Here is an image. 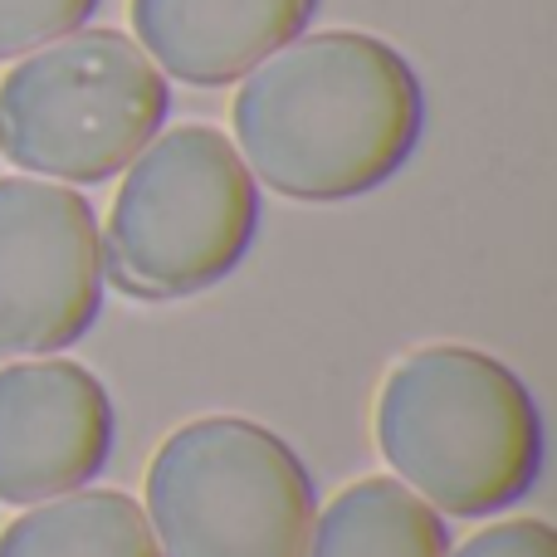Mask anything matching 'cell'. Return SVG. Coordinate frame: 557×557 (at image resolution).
<instances>
[{"label":"cell","mask_w":557,"mask_h":557,"mask_svg":"<svg viewBox=\"0 0 557 557\" xmlns=\"http://www.w3.org/2000/svg\"><path fill=\"white\" fill-rule=\"evenodd\" d=\"M235 152L255 182L304 206L386 186L425 127V94L401 49L362 29L298 35L240 78Z\"/></svg>","instance_id":"1"},{"label":"cell","mask_w":557,"mask_h":557,"mask_svg":"<svg viewBox=\"0 0 557 557\" xmlns=\"http://www.w3.org/2000/svg\"><path fill=\"white\" fill-rule=\"evenodd\" d=\"M376 450L435 513L490 519L539 484L543 416L509 362L465 343H435L386 372Z\"/></svg>","instance_id":"2"},{"label":"cell","mask_w":557,"mask_h":557,"mask_svg":"<svg viewBox=\"0 0 557 557\" xmlns=\"http://www.w3.org/2000/svg\"><path fill=\"white\" fill-rule=\"evenodd\" d=\"M123 172L98 231L108 284L143 304H172L245 264L260 231V182L221 127H166Z\"/></svg>","instance_id":"3"},{"label":"cell","mask_w":557,"mask_h":557,"mask_svg":"<svg viewBox=\"0 0 557 557\" xmlns=\"http://www.w3.org/2000/svg\"><path fill=\"white\" fill-rule=\"evenodd\" d=\"M172 113L166 74L123 29H74L0 78V157L64 186L117 176Z\"/></svg>","instance_id":"4"},{"label":"cell","mask_w":557,"mask_h":557,"mask_svg":"<svg viewBox=\"0 0 557 557\" xmlns=\"http://www.w3.org/2000/svg\"><path fill=\"white\" fill-rule=\"evenodd\" d=\"M143 513L162 557H304L318 494L270 425L201 416L157 445Z\"/></svg>","instance_id":"5"},{"label":"cell","mask_w":557,"mask_h":557,"mask_svg":"<svg viewBox=\"0 0 557 557\" xmlns=\"http://www.w3.org/2000/svg\"><path fill=\"white\" fill-rule=\"evenodd\" d=\"M103 235L88 196L0 176V362L54 357L103 313Z\"/></svg>","instance_id":"6"},{"label":"cell","mask_w":557,"mask_h":557,"mask_svg":"<svg viewBox=\"0 0 557 557\" xmlns=\"http://www.w3.org/2000/svg\"><path fill=\"white\" fill-rule=\"evenodd\" d=\"M117 416L108 386L84 362L0 367V499L45 504L88 490L113 455Z\"/></svg>","instance_id":"7"},{"label":"cell","mask_w":557,"mask_h":557,"mask_svg":"<svg viewBox=\"0 0 557 557\" xmlns=\"http://www.w3.org/2000/svg\"><path fill=\"white\" fill-rule=\"evenodd\" d=\"M318 0H133V39L166 78L196 88L240 84L298 39Z\"/></svg>","instance_id":"8"},{"label":"cell","mask_w":557,"mask_h":557,"mask_svg":"<svg viewBox=\"0 0 557 557\" xmlns=\"http://www.w3.org/2000/svg\"><path fill=\"white\" fill-rule=\"evenodd\" d=\"M450 533L445 519L411 494L401 480H372L347 484L327 499L323 513H313L304 557H445Z\"/></svg>","instance_id":"9"},{"label":"cell","mask_w":557,"mask_h":557,"mask_svg":"<svg viewBox=\"0 0 557 557\" xmlns=\"http://www.w3.org/2000/svg\"><path fill=\"white\" fill-rule=\"evenodd\" d=\"M0 557H162L147 513L123 490H74L29 504L5 533Z\"/></svg>","instance_id":"10"},{"label":"cell","mask_w":557,"mask_h":557,"mask_svg":"<svg viewBox=\"0 0 557 557\" xmlns=\"http://www.w3.org/2000/svg\"><path fill=\"white\" fill-rule=\"evenodd\" d=\"M98 0H0V59H25L88 25Z\"/></svg>","instance_id":"11"},{"label":"cell","mask_w":557,"mask_h":557,"mask_svg":"<svg viewBox=\"0 0 557 557\" xmlns=\"http://www.w3.org/2000/svg\"><path fill=\"white\" fill-rule=\"evenodd\" d=\"M445 557H557V533L543 519H504L465 539Z\"/></svg>","instance_id":"12"}]
</instances>
